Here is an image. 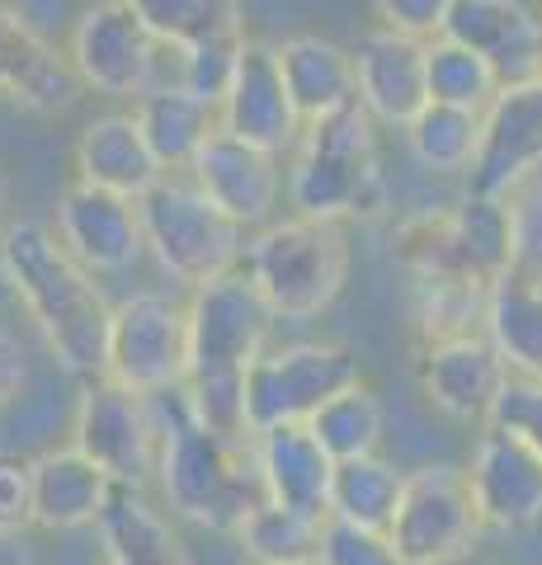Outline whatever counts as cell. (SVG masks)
Instances as JSON below:
<instances>
[{
	"label": "cell",
	"instance_id": "cell-1",
	"mask_svg": "<svg viewBox=\"0 0 542 565\" xmlns=\"http://www.w3.org/2000/svg\"><path fill=\"white\" fill-rule=\"evenodd\" d=\"M156 429H161V486L166 504L184 523H199L208 533L236 537L246 519L269 500L255 467V438L208 424L194 405L189 382L151 396Z\"/></svg>",
	"mask_w": 542,
	"mask_h": 565
},
{
	"label": "cell",
	"instance_id": "cell-2",
	"mask_svg": "<svg viewBox=\"0 0 542 565\" xmlns=\"http://www.w3.org/2000/svg\"><path fill=\"white\" fill-rule=\"evenodd\" d=\"M0 264L6 288L24 302L52 359L81 382L104 377L114 307L62 236L43 222H10L0 232Z\"/></svg>",
	"mask_w": 542,
	"mask_h": 565
},
{
	"label": "cell",
	"instance_id": "cell-3",
	"mask_svg": "<svg viewBox=\"0 0 542 565\" xmlns=\"http://www.w3.org/2000/svg\"><path fill=\"white\" fill-rule=\"evenodd\" d=\"M274 307L246 278V269L203 282L189 297V392L208 424L246 434L241 386L255 359L269 349Z\"/></svg>",
	"mask_w": 542,
	"mask_h": 565
},
{
	"label": "cell",
	"instance_id": "cell-4",
	"mask_svg": "<svg viewBox=\"0 0 542 565\" xmlns=\"http://www.w3.org/2000/svg\"><path fill=\"white\" fill-rule=\"evenodd\" d=\"M288 207L311 222H378L387 212V180L378 161V122L363 104L307 122L288 166Z\"/></svg>",
	"mask_w": 542,
	"mask_h": 565
},
{
	"label": "cell",
	"instance_id": "cell-5",
	"mask_svg": "<svg viewBox=\"0 0 542 565\" xmlns=\"http://www.w3.org/2000/svg\"><path fill=\"white\" fill-rule=\"evenodd\" d=\"M241 269L265 292L278 321H307L336 307V297L349 282V241L340 222H311L284 217L265 222L255 236H246Z\"/></svg>",
	"mask_w": 542,
	"mask_h": 565
},
{
	"label": "cell",
	"instance_id": "cell-6",
	"mask_svg": "<svg viewBox=\"0 0 542 565\" xmlns=\"http://www.w3.org/2000/svg\"><path fill=\"white\" fill-rule=\"evenodd\" d=\"M396 264L411 278H458L477 288L496 282L514 269V236L504 199L467 193L453 207H425L401 222Z\"/></svg>",
	"mask_w": 542,
	"mask_h": 565
},
{
	"label": "cell",
	"instance_id": "cell-7",
	"mask_svg": "<svg viewBox=\"0 0 542 565\" xmlns=\"http://www.w3.org/2000/svg\"><path fill=\"white\" fill-rule=\"evenodd\" d=\"M137 217H142V241L161 274L180 288H203L222 274L241 269L246 255V226L208 199L194 180L166 174L151 193L137 199Z\"/></svg>",
	"mask_w": 542,
	"mask_h": 565
},
{
	"label": "cell",
	"instance_id": "cell-8",
	"mask_svg": "<svg viewBox=\"0 0 542 565\" xmlns=\"http://www.w3.org/2000/svg\"><path fill=\"white\" fill-rule=\"evenodd\" d=\"M66 57L85 90L99 95L142 99L147 90H174L184 81V47L156 39L128 0H99V6L81 10Z\"/></svg>",
	"mask_w": 542,
	"mask_h": 565
},
{
	"label": "cell",
	"instance_id": "cell-9",
	"mask_svg": "<svg viewBox=\"0 0 542 565\" xmlns=\"http://www.w3.org/2000/svg\"><path fill=\"white\" fill-rule=\"evenodd\" d=\"M359 382V359L354 349L336 340H297V344H274L255 359L241 386V419L246 434H265L278 424H307L330 396Z\"/></svg>",
	"mask_w": 542,
	"mask_h": 565
},
{
	"label": "cell",
	"instance_id": "cell-10",
	"mask_svg": "<svg viewBox=\"0 0 542 565\" xmlns=\"http://www.w3.org/2000/svg\"><path fill=\"white\" fill-rule=\"evenodd\" d=\"M486 533L467 467L429 462L406 471L387 537L406 565H458Z\"/></svg>",
	"mask_w": 542,
	"mask_h": 565
},
{
	"label": "cell",
	"instance_id": "cell-11",
	"mask_svg": "<svg viewBox=\"0 0 542 565\" xmlns=\"http://www.w3.org/2000/svg\"><path fill=\"white\" fill-rule=\"evenodd\" d=\"M72 448L91 457L114 486L142 490L161 467V429H156L151 396L114 377H91L76 401Z\"/></svg>",
	"mask_w": 542,
	"mask_h": 565
},
{
	"label": "cell",
	"instance_id": "cell-12",
	"mask_svg": "<svg viewBox=\"0 0 542 565\" xmlns=\"http://www.w3.org/2000/svg\"><path fill=\"white\" fill-rule=\"evenodd\" d=\"M104 377L142 396L189 382V302L170 292H132L114 307Z\"/></svg>",
	"mask_w": 542,
	"mask_h": 565
},
{
	"label": "cell",
	"instance_id": "cell-13",
	"mask_svg": "<svg viewBox=\"0 0 542 565\" xmlns=\"http://www.w3.org/2000/svg\"><path fill=\"white\" fill-rule=\"evenodd\" d=\"M52 232L91 274H124L147 250L137 199L85 180H72L57 193V226Z\"/></svg>",
	"mask_w": 542,
	"mask_h": 565
},
{
	"label": "cell",
	"instance_id": "cell-14",
	"mask_svg": "<svg viewBox=\"0 0 542 565\" xmlns=\"http://www.w3.org/2000/svg\"><path fill=\"white\" fill-rule=\"evenodd\" d=\"M217 118L232 137L251 141V147H265L274 156L297 147V137H302L307 122L297 114V104L284 85L274 43H259V39L246 43V52H241V62H236V76L217 104Z\"/></svg>",
	"mask_w": 542,
	"mask_h": 565
},
{
	"label": "cell",
	"instance_id": "cell-15",
	"mask_svg": "<svg viewBox=\"0 0 542 565\" xmlns=\"http://www.w3.org/2000/svg\"><path fill=\"white\" fill-rule=\"evenodd\" d=\"M510 382L500 349L486 334H463V340L419 344L415 359V386L434 411L463 424H486L491 405Z\"/></svg>",
	"mask_w": 542,
	"mask_h": 565
},
{
	"label": "cell",
	"instance_id": "cell-16",
	"mask_svg": "<svg viewBox=\"0 0 542 565\" xmlns=\"http://www.w3.org/2000/svg\"><path fill=\"white\" fill-rule=\"evenodd\" d=\"M533 170H542V76L523 85H504L491 99L477 166L467 170V193L504 199Z\"/></svg>",
	"mask_w": 542,
	"mask_h": 565
},
{
	"label": "cell",
	"instance_id": "cell-17",
	"mask_svg": "<svg viewBox=\"0 0 542 565\" xmlns=\"http://www.w3.org/2000/svg\"><path fill=\"white\" fill-rule=\"evenodd\" d=\"M467 476L481 523L491 533H519V527L542 523V457L523 438L481 424Z\"/></svg>",
	"mask_w": 542,
	"mask_h": 565
},
{
	"label": "cell",
	"instance_id": "cell-18",
	"mask_svg": "<svg viewBox=\"0 0 542 565\" xmlns=\"http://www.w3.org/2000/svg\"><path fill=\"white\" fill-rule=\"evenodd\" d=\"M81 76L14 0H0V99L29 114H66L81 99Z\"/></svg>",
	"mask_w": 542,
	"mask_h": 565
},
{
	"label": "cell",
	"instance_id": "cell-19",
	"mask_svg": "<svg viewBox=\"0 0 542 565\" xmlns=\"http://www.w3.org/2000/svg\"><path fill=\"white\" fill-rule=\"evenodd\" d=\"M189 180H194L226 217H236L241 226H246V232L251 226H265L274 217L278 199H284V170H278V156L232 137L226 128H217L199 147L194 166H189Z\"/></svg>",
	"mask_w": 542,
	"mask_h": 565
},
{
	"label": "cell",
	"instance_id": "cell-20",
	"mask_svg": "<svg viewBox=\"0 0 542 565\" xmlns=\"http://www.w3.org/2000/svg\"><path fill=\"white\" fill-rule=\"evenodd\" d=\"M444 39L491 62L500 90L542 76V14L523 0H453Z\"/></svg>",
	"mask_w": 542,
	"mask_h": 565
},
{
	"label": "cell",
	"instance_id": "cell-21",
	"mask_svg": "<svg viewBox=\"0 0 542 565\" xmlns=\"http://www.w3.org/2000/svg\"><path fill=\"white\" fill-rule=\"evenodd\" d=\"M359 76V104L373 122L387 128H411V118L429 104V71H425V39L396 29H369L349 47Z\"/></svg>",
	"mask_w": 542,
	"mask_h": 565
},
{
	"label": "cell",
	"instance_id": "cell-22",
	"mask_svg": "<svg viewBox=\"0 0 542 565\" xmlns=\"http://www.w3.org/2000/svg\"><path fill=\"white\" fill-rule=\"evenodd\" d=\"M76 180L114 189L124 199H142L166 180V166L156 161L151 141L142 132L137 114H99L76 132L72 147Z\"/></svg>",
	"mask_w": 542,
	"mask_h": 565
},
{
	"label": "cell",
	"instance_id": "cell-23",
	"mask_svg": "<svg viewBox=\"0 0 542 565\" xmlns=\"http://www.w3.org/2000/svg\"><path fill=\"white\" fill-rule=\"evenodd\" d=\"M255 467H259V481H265V494L274 504L326 519L336 457L317 444V434H311L307 424H278V429L255 434Z\"/></svg>",
	"mask_w": 542,
	"mask_h": 565
},
{
	"label": "cell",
	"instance_id": "cell-24",
	"mask_svg": "<svg viewBox=\"0 0 542 565\" xmlns=\"http://www.w3.org/2000/svg\"><path fill=\"white\" fill-rule=\"evenodd\" d=\"M114 490L118 486L81 448H52L33 457V527H47V533L95 527Z\"/></svg>",
	"mask_w": 542,
	"mask_h": 565
},
{
	"label": "cell",
	"instance_id": "cell-25",
	"mask_svg": "<svg viewBox=\"0 0 542 565\" xmlns=\"http://www.w3.org/2000/svg\"><path fill=\"white\" fill-rule=\"evenodd\" d=\"M278 71L297 104L302 122H317L326 114H340L359 104V76H354V52L321 39V33H293V39L274 43Z\"/></svg>",
	"mask_w": 542,
	"mask_h": 565
},
{
	"label": "cell",
	"instance_id": "cell-26",
	"mask_svg": "<svg viewBox=\"0 0 542 565\" xmlns=\"http://www.w3.org/2000/svg\"><path fill=\"white\" fill-rule=\"evenodd\" d=\"M95 533H99L104 565H194L189 561V546L170 527V519L156 514L142 494L124 486L114 490Z\"/></svg>",
	"mask_w": 542,
	"mask_h": 565
},
{
	"label": "cell",
	"instance_id": "cell-27",
	"mask_svg": "<svg viewBox=\"0 0 542 565\" xmlns=\"http://www.w3.org/2000/svg\"><path fill=\"white\" fill-rule=\"evenodd\" d=\"M486 340L514 377L542 382V278L510 269L486 297Z\"/></svg>",
	"mask_w": 542,
	"mask_h": 565
},
{
	"label": "cell",
	"instance_id": "cell-28",
	"mask_svg": "<svg viewBox=\"0 0 542 565\" xmlns=\"http://www.w3.org/2000/svg\"><path fill=\"white\" fill-rule=\"evenodd\" d=\"M132 114H137V122H142V132L151 141L156 161L166 166V174L194 166L199 147L222 128L217 104L189 95V90H180V85H174V90H147L142 99H137Z\"/></svg>",
	"mask_w": 542,
	"mask_h": 565
},
{
	"label": "cell",
	"instance_id": "cell-29",
	"mask_svg": "<svg viewBox=\"0 0 542 565\" xmlns=\"http://www.w3.org/2000/svg\"><path fill=\"white\" fill-rule=\"evenodd\" d=\"M401 481H406V471H396L387 457H378V452L373 457H354V462H336L326 519L387 533V523L396 514V500H401Z\"/></svg>",
	"mask_w": 542,
	"mask_h": 565
},
{
	"label": "cell",
	"instance_id": "cell-30",
	"mask_svg": "<svg viewBox=\"0 0 542 565\" xmlns=\"http://www.w3.org/2000/svg\"><path fill=\"white\" fill-rule=\"evenodd\" d=\"M481 132H486V114L481 109H458V104H425L411 128H406V147L425 170L434 174H467L477 166L481 151Z\"/></svg>",
	"mask_w": 542,
	"mask_h": 565
},
{
	"label": "cell",
	"instance_id": "cell-31",
	"mask_svg": "<svg viewBox=\"0 0 542 565\" xmlns=\"http://www.w3.org/2000/svg\"><path fill=\"white\" fill-rule=\"evenodd\" d=\"M307 429L317 434V444L336 457V462H354V457H373L382 448L387 411H382V396L359 377L354 386H344L340 396H330L321 411L307 419Z\"/></svg>",
	"mask_w": 542,
	"mask_h": 565
},
{
	"label": "cell",
	"instance_id": "cell-32",
	"mask_svg": "<svg viewBox=\"0 0 542 565\" xmlns=\"http://www.w3.org/2000/svg\"><path fill=\"white\" fill-rule=\"evenodd\" d=\"M161 43L174 47H203L213 39H236L246 33L241 0H128Z\"/></svg>",
	"mask_w": 542,
	"mask_h": 565
},
{
	"label": "cell",
	"instance_id": "cell-33",
	"mask_svg": "<svg viewBox=\"0 0 542 565\" xmlns=\"http://www.w3.org/2000/svg\"><path fill=\"white\" fill-rule=\"evenodd\" d=\"M486 297L491 288L458 278H415V330L419 344L486 334Z\"/></svg>",
	"mask_w": 542,
	"mask_h": 565
},
{
	"label": "cell",
	"instance_id": "cell-34",
	"mask_svg": "<svg viewBox=\"0 0 542 565\" xmlns=\"http://www.w3.org/2000/svg\"><path fill=\"white\" fill-rule=\"evenodd\" d=\"M321 523L311 514H297L265 500L246 519V527L236 533V542L246 546L251 565H317V542H321Z\"/></svg>",
	"mask_w": 542,
	"mask_h": 565
},
{
	"label": "cell",
	"instance_id": "cell-35",
	"mask_svg": "<svg viewBox=\"0 0 542 565\" xmlns=\"http://www.w3.org/2000/svg\"><path fill=\"white\" fill-rule=\"evenodd\" d=\"M425 71H429V99L434 104H458V109H491V99L500 95V76L491 62L477 57L471 47L453 39H429L425 43Z\"/></svg>",
	"mask_w": 542,
	"mask_h": 565
},
{
	"label": "cell",
	"instance_id": "cell-36",
	"mask_svg": "<svg viewBox=\"0 0 542 565\" xmlns=\"http://www.w3.org/2000/svg\"><path fill=\"white\" fill-rule=\"evenodd\" d=\"M317 565H406V561H401L392 537L378 533V527H354V523L326 519L321 542H317Z\"/></svg>",
	"mask_w": 542,
	"mask_h": 565
},
{
	"label": "cell",
	"instance_id": "cell-37",
	"mask_svg": "<svg viewBox=\"0 0 542 565\" xmlns=\"http://www.w3.org/2000/svg\"><path fill=\"white\" fill-rule=\"evenodd\" d=\"M246 43H251L246 33H236V39H213V43H203V47H184V81H180V90L199 95L208 104H222L226 85H232V76H236L241 52H246Z\"/></svg>",
	"mask_w": 542,
	"mask_h": 565
},
{
	"label": "cell",
	"instance_id": "cell-38",
	"mask_svg": "<svg viewBox=\"0 0 542 565\" xmlns=\"http://www.w3.org/2000/svg\"><path fill=\"white\" fill-rule=\"evenodd\" d=\"M504 212H510V236H514V269L542 278V170L519 180L504 193Z\"/></svg>",
	"mask_w": 542,
	"mask_h": 565
},
{
	"label": "cell",
	"instance_id": "cell-39",
	"mask_svg": "<svg viewBox=\"0 0 542 565\" xmlns=\"http://www.w3.org/2000/svg\"><path fill=\"white\" fill-rule=\"evenodd\" d=\"M491 429H504V434H514L523 438L538 457H542V382L538 377H514L504 382V392L496 396L491 405Z\"/></svg>",
	"mask_w": 542,
	"mask_h": 565
},
{
	"label": "cell",
	"instance_id": "cell-40",
	"mask_svg": "<svg viewBox=\"0 0 542 565\" xmlns=\"http://www.w3.org/2000/svg\"><path fill=\"white\" fill-rule=\"evenodd\" d=\"M33 527V462L0 452V537H20Z\"/></svg>",
	"mask_w": 542,
	"mask_h": 565
},
{
	"label": "cell",
	"instance_id": "cell-41",
	"mask_svg": "<svg viewBox=\"0 0 542 565\" xmlns=\"http://www.w3.org/2000/svg\"><path fill=\"white\" fill-rule=\"evenodd\" d=\"M453 0H373V14L382 20V29L411 33V39H439L448 24Z\"/></svg>",
	"mask_w": 542,
	"mask_h": 565
},
{
	"label": "cell",
	"instance_id": "cell-42",
	"mask_svg": "<svg viewBox=\"0 0 542 565\" xmlns=\"http://www.w3.org/2000/svg\"><path fill=\"white\" fill-rule=\"evenodd\" d=\"M29 382V359H24V344L14 340L10 330H0V411L24 392Z\"/></svg>",
	"mask_w": 542,
	"mask_h": 565
},
{
	"label": "cell",
	"instance_id": "cell-43",
	"mask_svg": "<svg viewBox=\"0 0 542 565\" xmlns=\"http://www.w3.org/2000/svg\"><path fill=\"white\" fill-rule=\"evenodd\" d=\"M6 207H10V174L0 166V217H6Z\"/></svg>",
	"mask_w": 542,
	"mask_h": 565
},
{
	"label": "cell",
	"instance_id": "cell-44",
	"mask_svg": "<svg viewBox=\"0 0 542 565\" xmlns=\"http://www.w3.org/2000/svg\"><path fill=\"white\" fill-rule=\"evenodd\" d=\"M0 282H6V264H0Z\"/></svg>",
	"mask_w": 542,
	"mask_h": 565
},
{
	"label": "cell",
	"instance_id": "cell-45",
	"mask_svg": "<svg viewBox=\"0 0 542 565\" xmlns=\"http://www.w3.org/2000/svg\"><path fill=\"white\" fill-rule=\"evenodd\" d=\"M62 565H76V561H62Z\"/></svg>",
	"mask_w": 542,
	"mask_h": 565
}]
</instances>
